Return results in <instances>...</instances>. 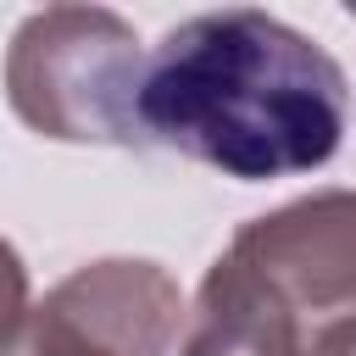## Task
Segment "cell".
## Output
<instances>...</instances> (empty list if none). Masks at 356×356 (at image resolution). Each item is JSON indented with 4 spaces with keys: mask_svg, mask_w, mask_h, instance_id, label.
<instances>
[{
    "mask_svg": "<svg viewBox=\"0 0 356 356\" xmlns=\"http://www.w3.org/2000/svg\"><path fill=\"white\" fill-rule=\"evenodd\" d=\"M350 122L345 67L256 6L184 17L145 56L139 134L222 178L273 184L334 161Z\"/></svg>",
    "mask_w": 356,
    "mask_h": 356,
    "instance_id": "6da1fadb",
    "label": "cell"
},
{
    "mask_svg": "<svg viewBox=\"0 0 356 356\" xmlns=\"http://www.w3.org/2000/svg\"><path fill=\"white\" fill-rule=\"evenodd\" d=\"M145 44L128 17L106 6H44L28 11L6 44L11 111L56 145H145L139 83Z\"/></svg>",
    "mask_w": 356,
    "mask_h": 356,
    "instance_id": "7a4b0ae2",
    "label": "cell"
},
{
    "mask_svg": "<svg viewBox=\"0 0 356 356\" xmlns=\"http://www.w3.org/2000/svg\"><path fill=\"white\" fill-rule=\"evenodd\" d=\"M217 267L312 356L328 334L356 323V189H317L250 217Z\"/></svg>",
    "mask_w": 356,
    "mask_h": 356,
    "instance_id": "3957f363",
    "label": "cell"
},
{
    "mask_svg": "<svg viewBox=\"0 0 356 356\" xmlns=\"http://www.w3.org/2000/svg\"><path fill=\"white\" fill-rule=\"evenodd\" d=\"M44 306L89 328L117 356H167L184 334V295L161 261L145 256H106L78 273H67Z\"/></svg>",
    "mask_w": 356,
    "mask_h": 356,
    "instance_id": "277c9868",
    "label": "cell"
},
{
    "mask_svg": "<svg viewBox=\"0 0 356 356\" xmlns=\"http://www.w3.org/2000/svg\"><path fill=\"white\" fill-rule=\"evenodd\" d=\"M0 356H117L111 345H100L89 328H78L72 317H61L56 306H28L22 328L11 334V345Z\"/></svg>",
    "mask_w": 356,
    "mask_h": 356,
    "instance_id": "5b68a950",
    "label": "cell"
},
{
    "mask_svg": "<svg viewBox=\"0 0 356 356\" xmlns=\"http://www.w3.org/2000/svg\"><path fill=\"white\" fill-rule=\"evenodd\" d=\"M28 267H22V256H17V245L11 239H0V350L11 345V334L22 328V317H28Z\"/></svg>",
    "mask_w": 356,
    "mask_h": 356,
    "instance_id": "8992f818",
    "label": "cell"
},
{
    "mask_svg": "<svg viewBox=\"0 0 356 356\" xmlns=\"http://www.w3.org/2000/svg\"><path fill=\"white\" fill-rule=\"evenodd\" d=\"M312 356H356V323H350V328H339V334H328Z\"/></svg>",
    "mask_w": 356,
    "mask_h": 356,
    "instance_id": "52a82bcc",
    "label": "cell"
},
{
    "mask_svg": "<svg viewBox=\"0 0 356 356\" xmlns=\"http://www.w3.org/2000/svg\"><path fill=\"white\" fill-rule=\"evenodd\" d=\"M350 22H356V0H350Z\"/></svg>",
    "mask_w": 356,
    "mask_h": 356,
    "instance_id": "ba28073f",
    "label": "cell"
}]
</instances>
